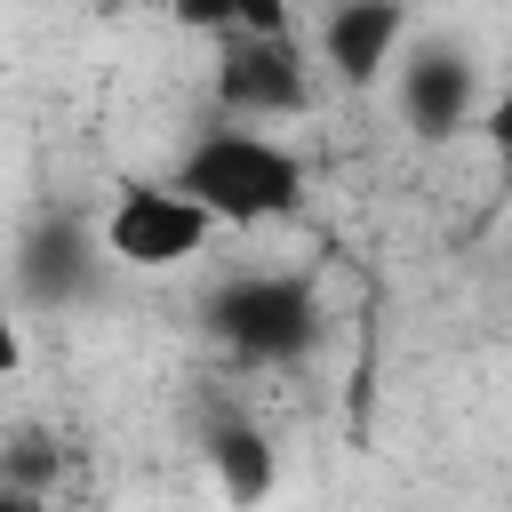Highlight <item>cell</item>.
Wrapping results in <instances>:
<instances>
[{
  "label": "cell",
  "mask_w": 512,
  "mask_h": 512,
  "mask_svg": "<svg viewBox=\"0 0 512 512\" xmlns=\"http://www.w3.org/2000/svg\"><path fill=\"white\" fill-rule=\"evenodd\" d=\"M392 104L408 120V136L448 144L464 128H480L488 96H480V64L464 40H408V56L392 64Z\"/></svg>",
  "instance_id": "cell-6"
},
{
  "label": "cell",
  "mask_w": 512,
  "mask_h": 512,
  "mask_svg": "<svg viewBox=\"0 0 512 512\" xmlns=\"http://www.w3.org/2000/svg\"><path fill=\"white\" fill-rule=\"evenodd\" d=\"M64 480V440L48 424H16L0 440V488H24V496H56Z\"/></svg>",
  "instance_id": "cell-9"
},
{
  "label": "cell",
  "mask_w": 512,
  "mask_h": 512,
  "mask_svg": "<svg viewBox=\"0 0 512 512\" xmlns=\"http://www.w3.org/2000/svg\"><path fill=\"white\" fill-rule=\"evenodd\" d=\"M200 448H208V472H216V488H224L232 512H264V504H272V488H280V448H272V432H264L256 416H240V408L208 416Z\"/></svg>",
  "instance_id": "cell-8"
},
{
  "label": "cell",
  "mask_w": 512,
  "mask_h": 512,
  "mask_svg": "<svg viewBox=\"0 0 512 512\" xmlns=\"http://www.w3.org/2000/svg\"><path fill=\"white\" fill-rule=\"evenodd\" d=\"M168 184L216 224V232H256V224H288L312 192V168L296 144L264 136V128H208L176 152Z\"/></svg>",
  "instance_id": "cell-2"
},
{
  "label": "cell",
  "mask_w": 512,
  "mask_h": 512,
  "mask_svg": "<svg viewBox=\"0 0 512 512\" xmlns=\"http://www.w3.org/2000/svg\"><path fill=\"white\" fill-rule=\"evenodd\" d=\"M176 24L216 40V64H208L216 128H264L272 136V120H304L312 112V40L296 32V16L280 0L184 8Z\"/></svg>",
  "instance_id": "cell-1"
},
{
  "label": "cell",
  "mask_w": 512,
  "mask_h": 512,
  "mask_svg": "<svg viewBox=\"0 0 512 512\" xmlns=\"http://www.w3.org/2000/svg\"><path fill=\"white\" fill-rule=\"evenodd\" d=\"M0 512H48V496H24V488H0Z\"/></svg>",
  "instance_id": "cell-12"
},
{
  "label": "cell",
  "mask_w": 512,
  "mask_h": 512,
  "mask_svg": "<svg viewBox=\"0 0 512 512\" xmlns=\"http://www.w3.org/2000/svg\"><path fill=\"white\" fill-rule=\"evenodd\" d=\"M480 136H488V152H496V176L512 184V80L488 96V112H480Z\"/></svg>",
  "instance_id": "cell-10"
},
{
  "label": "cell",
  "mask_w": 512,
  "mask_h": 512,
  "mask_svg": "<svg viewBox=\"0 0 512 512\" xmlns=\"http://www.w3.org/2000/svg\"><path fill=\"white\" fill-rule=\"evenodd\" d=\"M408 8L400 0H344V8H328L320 16V32H312V48H320V64H328V80L336 88H352V96H368L400 56H408Z\"/></svg>",
  "instance_id": "cell-7"
},
{
  "label": "cell",
  "mask_w": 512,
  "mask_h": 512,
  "mask_svg": "<svg viewBox=\"0 0 512 512\" xmlns=\"http://www.w3.org/2000/svg\"><path fill=\"white\" fill-rule=\"evenodd\" d=\"M104 232L80 216V208H40L8 256V296L16 312H72L96 296V272H104Z\"/></svg>",
  "instance_id": "cell-5"
},
{
  "label": "cell",
  "mask_w": 512,
  "mask_h": 512,
  "mask_svg": "<svg viewBox=\"0 0 512 512\" xmlns=\"http://www.w3.org/2000/svg\"><path fill=\"white\" fill-rule=\"evenodd\" d=\"M104 256L120 264V272H176V264H192L208 240H216V224L168 184V176H128L120 192H112V208H104Z\"/></svg>",
  "instance_id": "cell-4"
},
{
  "label": "cell",
  "mask_w": 512,
  "mask_h": 512,
  "mask_svg": "<svg viewBox=\"0 0 512 512\" xmlns=\"http://www.w3.org/2000/svg\"><path fill=\"white\" fill-rule=\"evenodd\" d=\"M24 368V312H16V296H8V280H0V384Z\"/></svg>",
  "instance_id": "cell-11"
},
{
  "label": "cell",
  "mask_w": 512,
  "mask_h": 512,
  "mask_svg": "<svg viewBox=\"0 0 512 512\" xmlns=\"http://www.w3.org/2000/svg\"><path fill=\"white\" fill-rule=\"evenodd\" d=\"M200 328L240 368H296L320 344V288L304 272H232L224 288H208Z\"/></svg>",
  "instance_id": "cell-3"
}]
</instances>
